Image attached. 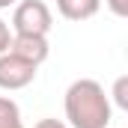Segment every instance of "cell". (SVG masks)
Masks as SVG:
<instances>
[{
    "instance_id": "6da1fadb",
    "label": "cell",
    "mask_w": 128,
    "mask_h": 128,
    "mask_svg": "<svg viewBox=\"0 0 128 128\" xmlns=\"http://www.w3.org/2000/svg\"><path fill=\"white\" fill-rule=\"evenodd\" d=\"M66 119L72 128H107L113 119L110 98L92 78H80L66 90Z\"/></svg>"
},
{
    "instance_id": "7a4b0ae2",
    "label": "cell",
    "mask_w": 128,
    "mask_h": 128,
    "mask_svg": "<svg viewBox=\"0 0 128 128\" xmlns=\"http://www.w3.org/2000/svg\"><path fill=\"white\" fill-rule=\"evenodd\" d=\"M54 27V15L45 0H21L12 12V33L21 36H48Z\"/></svg>"
},
{
    "instance_id": "3957f363",
    "label": "cell",
    "mask_w": 128,
    "mask_h": 128,
    "mask_svg": "<svg viewBox=\"0 0 128 128\" xmlns=\"http://www.w3.org/2000/svg\"><path fill=\"white\" fill-rule=\"evenodd\" d=\"M36 80V66L24 63L15 54H0V90H24Z\"/></svg>"
},
{
    "instance_id": "277c9868",
    "label": "cell",
    "mask_w": 128,
    "mask_h": 128,
    "mask_svg": "<svg viewBox=\"0 0 128 128\" xmlns=\"http://www.w3.org/2000/svg\"><path fill=\"white\" fill-rule=\"evenodd\" d=\"M9 54L21 57L24 63L39 66L48 60L51 54V45H48V36H21V33H12V42H9Z\"/></svg>"
},
{
    "instance_id": "5b68a950",
    "label": "cell",
    "mask_w": 128,
    "mask_h": 128,
    "mask_svg": "<svg viewBox=\"0 0 128 128\" xmlns=\"http://www.w3.org/2000/svg\"><path fill=\"white\" fill-rule=\"evenodd\" d=\"M57 9L66 21H86L101 9V0H57Z\"/></svg>"
},
{
    "instance_id": "8992f818",
    "label": "cell",
    "mask_w": 128,
    "mask_h": 128,
    "mask_svg": "<svg viewBox=\"0 0 128 128\" xmlns=\"http://www.w3.org/2000/svg\"><path fill=\"white\" fill-rule=\"evenodd\" d=\"M0 128H24L18 104L6 96H0Z\"/></svg>"
},
{
    "instance_id": "52a82bcc",
    "label": "cell",
    "mask_w": 128,
    "mask_h": 128,
    "mask_svg": "<svg viewBox=\"0 0 128 128\" xmlns=\"http://www.w3.org/2000/svg\"><path fill=\"white\" fill-rule=\"evenodd\" d=\"M113 101H116L122 110H128V78L125 74L116 78V84H113Z\"/></svg>"
},
{
    "instance_id": "ba28073f",
    "label": "cell",
    "mask_w": 128,
    "mask_h": 128,
    "mask_svg": "<svg viewBox=\"0 0 128 128\" xmlns=\"http://www.w3.org/2000/svg\"><path fill=\"white\" fill-rule=\"evenodd\" d=\"M9 42H12V27L0 18V54H6V51H9Z\"/></svg>"
},
{
    "instance_id": "9c48e42d",
    "label": "cell",
    "mask_w": 128,
    "mask_h": 128,
    "mask_svg": "<svg viewBox=\"0 0 128 128\" xmlns=\"http://www.w3.org/2000/svg\"><path fill=\"white\" fill-rule=\"evenodd\" d=\"M107 3V9L116 15V18H125L128 15V0H104Z\"/></svg>"
},
{
    "instance_id": "30bf717a",
    "label": "cell",
    "mask_w": 128,
    "mask_h": 128,
    "mask_svg": "<svg viewBox=\"0 0 128 128\" xmlns=\"http://www.w3.org/2000/svg\"><path fill=\"white\" fill-rule=\"evenodd\" d=\"M33 128H68V125H66V122H60V119H51V116H48V119H39Z\"/></svg>"
},
{
    "instance_id": "8fae6325",
    "label": "cell",
    "mask_w": 128,
    "mask_h": 128,
    "mask_svg": "<svg viewBox=\"0 0 128 128\" xmlns=\"http://www.w3.org/2000/svg\"><path fill=\"white\" fill-rule=\"evenodd\" d=\"M12 3H15V0H0V9H9Z\"/></svg>"
}]
</instances>
